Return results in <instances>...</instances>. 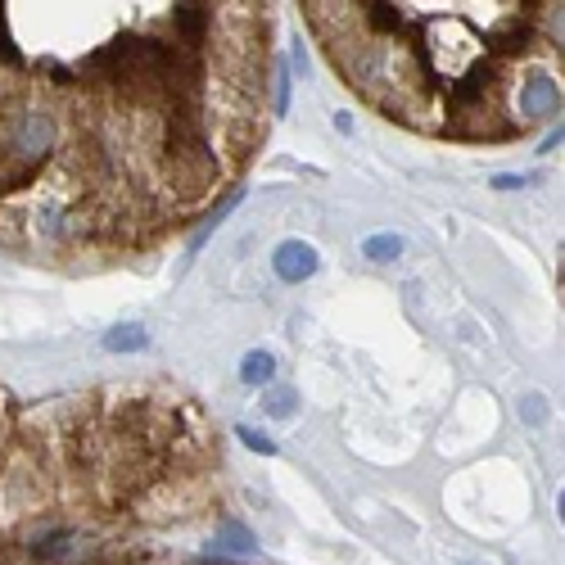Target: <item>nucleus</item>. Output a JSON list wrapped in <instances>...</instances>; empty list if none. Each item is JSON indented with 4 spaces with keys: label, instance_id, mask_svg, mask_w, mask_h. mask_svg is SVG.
<instances>
[{
    "label": "nucleus",
    "instance_id": "16",
    "mask_svg": "<svg viewBox=\"0 0 565 565\" xmlns=\"http://www.w3.org/2000/svg\"><path fill=\"white\" fill-rule=\"evenodd\" d=\"M290 109V68H280L276 73V114H286Z\"/></svg>",
    "mask_w": 565,
    "mask_h": 565
},
{
    "label": "nucleus",
    "instance_id": "9",
    "mask_svg": "<svg viewBox=\"0 0 565 565\" xmlns=\"http://www.w3.org/2000/svg\"><path fill=\"white\" fill-rule=\"evenodd\" d=\"M295 407H299V394H295L290 385H267V389H262V412H267V416L290 421Z\"/></svg>",
    "mask_w": 565,
    "mask_h": 565
},
{
    "label": "nucleus",
    "instance_id": "5",
    "mask_svg": "<svg viewBox=\"0 0 565 565\" xmlns=\"http://www.w3.org/2000/svg\"><path fill=\"white\" fill-rule=\"evenodd\" d=\"M105 349L109 353H145L150 349V331L141 322H123V326H114L105 335Z\"/></svg>",
    "mask_w": 565,
    "mask_h": 565
},
{
    "label": "nucleus",
    "instance_id": "14",
    "mask_svg": "<svg viewBox=\"0 0 565 565\" xmlns=\"http://www.w3.org/2000/svg\"><path fill=\"white\" fill-rule=\"evenodd\" d=\"M235 434L244 439V448H249V452H258V457H276V443H271L267 434H258V430H249V425H240Z\"/></svg>",
    "mask_w": 565,
    "mask_h": 565
},
{
    "label": "nucleus",
    "instance_id": "11",
    "mask_svg": "<svg viewBox=\"0 0 565 565\" xmlns=\"http://www.w3.org/2000/svg\"><path fill=\"white\" fill-rule=\"evenodd\" d=\"M367 23H371L376 32H403V28H407V14L394 10V5H367Z\"/></svg>",
    "mask_w": 565,
    "mask_h": 565
},
{
    "label": "nucleus",
    "instance_id": "8",
    "mask_svg": "<svg viewBox=\"0 0 565 565\" xmlns=\"http://www.w3.org/2000/svg\"><path fill=\"white\" fill-rule=\"evenodd\" d=\"M271 376H276V358H271L267 349H253V353H244V362H240V380H244V385H253V389H267V385H271Z\"/></svg>",
    "mask_w": 565,
    "mask_h": 565
},
{
    "label": "nucleus",
    "instance_id": "18",
    "mask_svg": "<svg viewBox=\"0 0 565 565\" xmlns=\"http://www.w3.org/2000/svg\"><path fill=\"white\" fill-rule=\"evenodd\" d=\"M551 150H560V127H556V132H547V136H542V145H538V154H551Z\"/></svg>",
    "mask_w": 565,
    "mask_h": 565
},
{
    "label": "nucleus",
    "instance_id": "6",
    "mask_svg": "<svg viewBox=\"0 0 565 565\" xmlns=\"http://www.w3.org/2000/svg\"><path fill=\"white\" fill-rule=\"evenodd\" d=\"M73 547H77V533H73V529H55V533H46V538H37V542H32V556H37V560L59 565V560H68V556H73Z\"/></svg>",
    "mask_w": 565,
    "mask_h": 565
},
{
    "label": "nucleus",
    "instance_id": "17",
    "mask_svg": "<svg viewBox=\"0 0 565 565\" xmlns=\"http://www.w3.org/2000/svg\"><path fill=\"white\" fill-rule=\"evenodd\" d=\"M37 222H41V231H46V235H59V231H64V208H41V213H37Z\"/></svg>",
    "mask_w": 565,
    "mask_h": 565
},
{
    "label": "nucleus",
    "instance_id": "13",
    "mask_svg": "<svg viewBox=\"0 0 565 565\" xmlns=\"http://www.w3.org/2000/svg\"><path fill=\"white\" fill-rule=\"evenodd\" d=\"M222 542H226V547H235V551H258V538H253L244 524H235V520H226V524H222Z\"/></svg>",
    "mask_w": 565,
    "mask_h": 565
},
{
    "label": "nucleus",
    "instance_id": "4",
    "mask_svg": "<svg viewBox=\"0 0 565 565\" xmlns=\"http://www.w3.org/2000/svg\"><path fill=\"white\" fill-rule=\"evenodd\" d=\"M172 23H177V32L186 37V46H195V41H204L208 28H213V5H177V10H172Z\"/></svg>",
    "mask_w": 565,
    "mask_h": 565
},
{
    "label": "nucleus",
    "instance_id": "2",
    "mask_svg": "<svg viewBox=\"0 0 565 565\" xmlns=\"http://www.w3.org/2000/svg\"><path fill=\"white\" fill-rule=\"evenodd\" d=\"M317 267H322V253L308 240H286L271 253V271L286 280V286H304L308 276H317Z\"/></svg>",
    "mask_w": 565,
    "mask_h": 565
},
{
    "label": "nucleus",
    "instance_id": "1",
    "mask_svg": "<svg viewBox=\"0 0 565 565\" xmlns=\"http://www.w3.org/2000/svg\"><path fill=\"white\" fill-rule=\"evenodd\" d=\"M10 150H19V159H23L28 168H41V163L50 159V150H55V118L41 114V109L23 114V118L14 123V132H10Z\"/></svg>",
    "mask_w": 565,
    "mask_h": 565
},
{
    "label": "nucleus",
    "instance_id": "10",
    "mask_svg": "<svg viewBox=\"0 0 565 565\" xmlns=\"http://www.w3.org/2000/svg\"><path fill=\"white\" fill-rule=\"evenodd\" d=\"M403 235H367L362 240V258H371V262H398L403 258Z\"/></svg>",
    "mask_w": 565,
    "mask_h": 565
},
{
    "label": "nucleus",
    "instance_id": "7",
    "mask_svg": "<svg viewBox=\"0 0 565 565\" xmlns=\"http://www.w3.org/2000/svg\"><path fill=\"white\" fill-rule=\"evenodd\" d=\"M240 204H244V190H231V195H226V199H222V204H217V208L204 217V226L195 231V240H190V253H199V249L208 244V235H213V231H217V226H222V222H226V217L240 208Z\"/></svg>",
    "mask_w": 565,
    "mask_h": 565
},
{
    "label": "nucleus",
    "instance_id": "15",
    "mask_svg": "<svg viewBox=\"0 0 565 565\" xmlns=\"http://www.w3.org/2000/svg\"><path fill=\"white\" fill-rule=\"evenodd\" d=\"M488 186H493V190H502V195H511V190H524V186H529V177H520V172H497Z\"/></svg>",
    "mask_w": 565,
    "mask_h": 565
},
{
    "label": "nucleus",
    "instance_id": "12",
    "mask_svg": "<svg viewBox=\"0 0 565 565\" xmlns=\"http://www.w3.org/2000/svg\"><path fill=\"white\" fill-rule=\"evenodd\" d=\"M515 407H520V421H524V425H533V430H538V425H547V394L529 389Z\"/></svg>",
    "mask_w": 565,
    "mask_h": 565
},
{
    "label": "nucleus",
    "instance_id": "3",
    "mask_svg": "<svg viewBox=\"0 0 565 565\" xmlns=\"http://www.w3.org/2000/svg\"><path fill=\"white\" fill-rule=\"evenodd\" d=\"M520 114L524 118H547V114H560V87L551 77H533L520 87Z\"/></svg>",
    "mask_w": 565,
    "mask_h": 565
}]
</instances>
